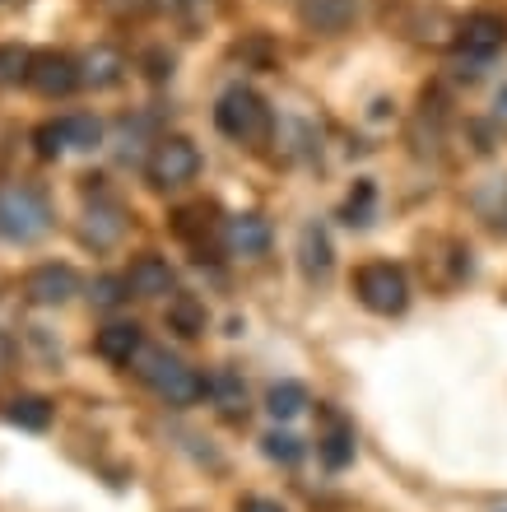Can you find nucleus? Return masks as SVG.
<instances>
[{"instance_id": "f257e3e1", "label": "nucleus", "mask_w": 507, "mask_h": 512, "mask_svg": "<svg viewBox=\"0 0 507 512\" xmlns=\"http://www.w3.org/2000/svg\"><path fill=\"white\" fill-rule=\"evenodd\" d=\"M135 373H140V382H145L159 401L168 405H196L205 396V378L196 373L191 364H182L177 354L159 350V345H145L140 350V359H135Z\"/></svg>"}, {"instance_id": "f03ea898", "label": "nucleus", "mask_w": 507, "mask_h": 512, "mask_svg": "<svg viewBox=\"0 0 507 512\" xmlns=\"http://www.w3.org/2000/svg\"><path fill=\"white\" fill-rule=\"evenodd\" d=\"M52 229V205L28 182H5L0 187V238L5 243H38Z\"/></svg>"}, {"instance_id": "7ed1b4c3", "label": "nucleus", "mask_w": 507, "mask_h": 512, "mask_svg": "<svg viewBox=\"0 0 507 512\" xmlns=\"http://www.w3.org/2000/svg\"><path fill=\"white\" fill-rule=\"evenodd\" d=\"M354 294H359V303L368 312H377V317H396V312H405V303H410V280H405V270L391 266V261H368V266H359V275H354Z\"/></svg>"}, {"instance_id": "20e7f679", "label": "nucleus", "mask_w": 507, "mask_h": 512, "mask_svg": "<svg viewBox=\"0 0 507 512\" xmlns=\"http://www.w3.org/2000/svg\"><path fill=\"white\" fill-rule=\"evenodd\" d=\"M214 126H219L228 140H238V145H252V140H261V135L270 131V108L252 94V89L233 84V89L219 98V108H214Z\"/></svg>"}, {"instance_id": "39448f33", "label": "nucleus", "mask_w": 507, "mask_h": 512, "mask_svg": "<svg viewBox=\"0 0 507 512\" xmlns=\"http://www.w3.org/2000/svg\"><path fill=\"white\" fill-rule=\"evenodd\" d=\"M149 182L159 191H173V187H187L191 177L201 173V154H196V145L191 140H182V135H168V140H159L154 145V154H149L145 163Z\"/></svg>"}, {"instance_id": "423d86ee", "label": "nucleus", "mask_w": 507, "mask_h": 512, "mask_svg": "<svg viewBox=\"0 0 507 512\" xmlns=\"http://www.w3.org/2000/svg\"><path fill=\"white\" fill-rule=\"evenodd\" d=\"M75 294H80V275L70 266L47 261V266H33L24 275V298H33L42 308H56V303H66V298H75Z\"/></svg>"}, {"instance_id": "0eeeda50", "label": "nucleus", "mask_w": 507, "mask_h": 512, "mask_svg": "<svg viewBox=\"0 0 507 512\" xmlns=\"http://www.w3.org/2000/svg\"><path fill=\"white\" fill-rule=\"evenodd\" d=\"M28 84L47 98H66L75 84H80V66L61 52H38L33 56V66H28Z\"/></svg>"}, {"instance_id": "6e6552de", "label": "nucleus", "mask_w": 507, "mask_h": 512, "mask_svg": "<svg viewBox=\"0 0 507 512\" xmlns=\"http://www.w3.org/2000/svg\"><path fill=\"white\" fill-rule=\"evenodd\" d=\"M503 42H507V19L494 10L470 14L466 28H461V52L475 56V61H489L494 52H503Z\"/></svg>"}, {"instance_id": "1a4fd4ad", "label": "nucleus", "mask_w": 507, "mask_h": 512, "mask_svg": "<svg viewBox=\"0 0 507 512\" xmlns=\"http://www.w3.org/2000/svg\"><path fill=\"white\" fill-rule=\"evenodd\" d=\"M140 350H145V336H140L135 322H112L94 336V354L112 368H131L140 359Z\"/></svg>"}, {"instance_id": "9d476101", "label": "nucleus", "mask_w": 507, "mask_h": 512, "mask_svg": "<svg viewBox=\"0 0 507 512\" xmlns=\"http://www.w3.org/2000/svg\"><path fill=\"white\" fill-rule=\"evenodd\" d=\"M126 289H131L135 298H168V294H177V275H173V266L163 261V256H140L131 266V275H126Z\"/></svg>"}, {"instance_id": "9b49d317", "label": "nucleus", "mask_w": 507, "mask_h": 512, "mask_svg": "<svg viewBox=\"0 0 507 512\" xmlns=\"http://www.w3.org/2000/svg\"><path fill=\"white\" fill-rule=\"evenodd\" d=\"M224 247L233 256H266L270 252V224L261 215L224 219Z\"/></svg>"}, {"instance_id": "f8f14e48", "label": "nucleus", "mask_w": 507, "mask_h": 512, "mask_svg": "<svg viewBox=\"0 0 507 512\" xmlns=\"http://www.w3.org/2000/svg\"><path fill=\"white\" fill-rule=\"evenodd\" d=\"M205 396H210V405L224 419L247 415V382H242V373H233V368H214L210 378H205Z\"/></svg>"}, {"instance_id": "ddd939ff", "label": "nucleus", "mask_w": 507, "mask_h": 512, "mask_svg": "<svg viewBox=\"0 0 507 512\" xmlns=\"http://www.w3.org/2000/svg\"><path fill=\"white\" fill-rule=\"evenodd\" d=\"M298 266H303L307 280H326V275H331L335 252H331V238H326L321 224H307V229L298 233Z\"/></svg>"}, {"instance_id": "4468645a", "label": "nucleus", "mask_w": 507, "mask_h": 512, "mask_svg": "<svg viewBox=\"0 0 507 512\" xmlns=\"http://www.w3.org/2000/svg\"><path fill=\"white\" fill-rule=\"evenodd\" d=\"M126 75V56L117 47H89V56L80 61V84H94V89H112V84Z\"/></svg>"}, {"instance_id": "2eb2a0df", "label": "nucleus", "mask_w": 507, "mask_h": 512, "mask_svg": "<svg viewBox=\"0 0 507 512\" xmlns=\"http://www.w3.org/2000/svg\"><path fill=\"white\" fill-rule=\"evenodd\" d=\"M354 14H359V0H307L303 5V19L317 33H340L354 24Z\"/></svg>"}, {"instance_id": "dca6fc26", "label": "nucleus", "mask_w": 507, "mask_h": 512, "mask_svg": "<svg viewBox=\"0 0 507 512\" xmlns=\"http://www.w3.org/2000/svg\"><path fill=\"white\" fill-rule=\"evenodd\" d=\"M205 303L196 294H173L168 298V331H177L182 340H196L205 336Z\"/></svg>"}, {"instance_id": "f3484780", "label": "nucleus", "mask_w": 507, "mask_h": 512, "mask_svg": "<svg viewBox=\"0 0 507 512\" xmlns=\"http://www.w3.org/2000/svg\"><path fill=\"white\" fill-rule=\"evenodd\" d=\"M5 419H10L14 429H28V433H42L47 424H52V401L47 396H14L10 405H5Z\"/></svg>"}, {"instance_id": "a211bd4d", "label": "nucleus", "mask_w": 507, "mask_h": 512, "mask_svg": "<svg viewBox=\"0 0 507 512\" xmlns=\"http://www.w3.org/2000/svg\"><path fill=\"white\" fill-rule=\"evenodd\" d=\"M317 457L326 461L331 471H345L349 461H354V429L340 424V419H331V429L317 438Z\"/></svg>"}, {"instance_id": "6ab92c4d", "label": "nucleus", "mask_w": 507, "mask_h": 512, "mask_svg": "<svg viewBox=\"0 0 507 512\" xmlns=\"http://www.w3.org/2000/svg\"><path fill=\"white\" fill-rule=\"evenodd\" d=\"M121 229H126V219H121V205L112 201H98L94 210H89V224H84V238L94 247H112L121 238Z\"/></svg>"}, {"instance_id": "aec40b11", "label": "nucleus", "mask_w": 507, "mask_h": 512, "mask_svg": "<svg viewBox=\"0 0 507 512\" xmlns=\"http://www.w3.org/2000/svg\"><path fill=\"white\" fill-rule=\"evenodd\" d=\"M303 405H307V387H303V382H275V387L266 391V410L275 419L303 415Z\"/></svg>"}, {"instance_id": "412c9836", "label": "nucleus", "mask_w": 507, "mask_h": 512, "mask_svg": "<svg viewBox=\"0 0 507 512\" xmlns=\"http://www.w3.org/2000/svg\"><path fill=\"white\" fill-rule=\"evenodd\" d=\"M475 210H480L489 224L507 229V177H489V182L475 191Z\"/></svg>"}, {"instance_id": "4be33fe9", "label": "nucleus", "mask_w": 507, "mask_h": 512, "mask_svg": "<svg viewBox=\"0 0 507 512\" xmlns=\"http://www.w3.org/2000/svg\"><path fill=\"white\" fill-rule=\"evenodd\" d=\"M61 135H66V149H98L103 145V122L89 112H75L61 122Z\"/></svg>"}, {"instance_id": "5701e85b", "label": "nucleus", "mask_w": 507, "mask_h": 512, "mask_svg": "<svg viewBox=\"0 0 507 512\" xmlns=\"http://www.w3.org/2000/svg\"><path fill=\"white\" fill-rule=\"evenodd\" d=\"M373 205H377V187L373 182H359L345 201V224L349 229H368V224H373Z\"/></svg>"}, {"instance_id": "b1692460", "label": "nucleus", "mask_w": 507, "mask_h": 512, "mask_svg": "<svg viewBox=\"0 0 507 512\" xmlns=\"http://www.w3.org/2000/svg\"><path fill=\"white\" fill-rule=\"evenodd\" d=\"M261 447H266V457L270 461H280V466H298L303 461V438H294V433H266L261 438Z\"/></svg>"}, {"instance_id": "393cba45", "label": "nucleus", "mask_w": 507, "mask_h": 512, "mask_svg": "<svg viewBox=\"0 0 507 512\" xmlns=\"http://www.w3.org/2000/svg\"><path fill=\"white\" fill-rule=\"evenodd\" d=\"M126 294H131V289H126V280H121V275H98L94 289H89V303H94V308H103V312H112L117 303H126Z\"/></svg>"}, {"instance_id": "a878e982", "label": "nucleus", "mask_w": 507, "mask_h": 512, "mask_svg": "<svg viewBox=\"0 0 507 512\" xmlns=\"http://www.w3.org/2000/svg\"><path fill=\"white\" fill-rule=\"evenodd\" d=\"M28 66H33V52L28 47H0V84H19L28 80Z\"/></svg>"}, {"instance_id": "bb28decb", "label": "nucleus", "mask_w": 507, "mask_h": 512, "mask_svg": "<svg viewBox=\"0 0 507 512\" xmlns=\"http://www.w3.org/2000/svg\"><path fill=\"white\" fill-rule=\"evenodd\" d=\"M33 145H38V159H56L66 149V135H61V122H42L33 131Z\"/></svg>"}, {"instance_id": "cd10ccee", "label": "nucleus", "mask_w": 507, "mask_h": 512, "mask_svg": "<svg viewBox=\"0 0 507 512\" xmlns=\"http://www.w3.org/2000/svg\"><path fill=\"white\" fill-rule=\"evenodd\" d=\"M238 512H284V508L275 499H261V494H252V499L238 503Z\"/></svg>"}, {"instance_id": "c85d7f7f", "label": "nucleus", "mask_w": 507, "mask_h": 512, "mask_svg": "<svg viewBox=\"0 0 507 512\" xmlns=\"http://www.w3.org/2000/svg\"><path fill=\"white\" fill-rule=\"evenodd\" d=\"M173 5H177V10H187V14H191L196 5H205V0H173Z\"/></svg>"}, {"instance_id": "c756f323", "label": "nucleus", "mask_w": 507, "mask_h": 512, "mask_svg": "<svg viewBox=\"0 0 507 512\" xmlns=\"http://www.w3.org/2000/svg\"><path fill=\"white\" fill-rule=\"evenodd\" d=\"M498 117H507V89L498 94Z\"/></svg>"}]
</instances>
